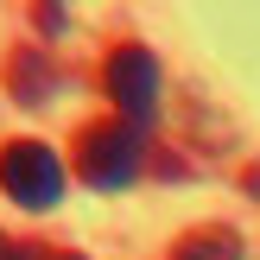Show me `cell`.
Returning a JSON list of instances; mask_svg holds the SVG:
<instances>
[{
	"instance_id": "1",
	"label": "cell",
	"mask_w": 260,
	"mask_h": 260,
	"mask_svg": "<svg viewBox=\"0 0 260 260\" xmlns=\"http://www.w3.org/2000/svg\"><path fill=\"white\" fill-rule=\"evenodd\" d=\"M70 172L83 178L89 190H127L146 172V140H140V127L114 121V114L83 121L76 140H70Z\"/></svg>"
},
{
	"instance_id": "2",
	"label": "cell",
	"mask_w": 260,
	"mask_h": 260,
	"mask_svg": "<svg viewBox=\"0 0 260 260\" xmlns=\"http://www.w3.org/2000/svg\"><path fill=\"white\" fill-rule=\"evenodd\" d=\"M159 89H165L159 57H152L140 38H121V45L102 57V95H108L114 121H127V127L146 134V127L159 121Z\"/></svg>"
},
{
	"instance_id": "3",
	"label": "cell",
	"mask_w": 260,
	"mask_h": 260,
	"mask_svg": "<svg viewBox=\"0 0 260 260\" xmlns=\"http://www.w3.org/2000/svg\"><path fill=\"white\" fill-rule=\"evenodd\" d=\"M70 184V165L57 159V146L45 140H7L0 146V190H7L19 210H51Z\"/></svg>"
},
{
	"instance_id": "4",
	"label": "cell",
	"mask_w": 260,
	"mask_h": 260,
	"mask_svg": "<svg viewBox=\"0 0 260 260\" xmlns=\"http://www.w3.org/2000/svg\"><path fill=\"white\" fill-rule=\"evenodd\" d=\"M51 89H57V63H51V51L13 45L7 51V95L19 102V108H45Z\"/></svg>"
},
{
	"instance_id": "5",
	"label": "cell",
	"mask_w": 260,
	"mask_h": 260,
	"mask_svg": "<svg viewBox=\"0 0 260 260\" xmlns=\"http://www.w3.org/2000/svg\"><path fill=\"white\" fill-rule=\"evenodd\" d=\"M165 260H241V235L229 222H197V229H184L172 241Z\"/></svg>"
},
{
	"instance_id": "6",
	"label": "cell",
	"mask_w": 260,
	"mask_h": 260,
	"mask_svg": "<svg viewBox=\"0 0 260 260\" xmlns=\"http://www.w3.org/2000/svg\"><path fill=\"white\" fill-rule=\"evenodd\" d=\"M7 260H89L76 248H51V241H7Z\"/></svg>"
},
{
	"instance_id": "7",
	"label": "cell",
	"mask_w": 260,
	"mask_h": 260,
	"mask_svg": "<svg viewBox=\"0 0 260 260\" xmlns=\"http://www.w3.org/2000/svg\"><path fill=\"white\" fill-rule=\"evenodd\" d=\"M32 19H38V32H63V7H51V0L32 7Z\"/></svg>"
},
{
	"instance_id": "8",
	"label": "cell",
	"mask_w": 260,
	"mask_h": 260,
	"mask_svg": "<svg viewBox=\"0 0 260 260\" xmlns=\"http://www.w3.org/2000/svg\"><path fill=\"white\" fill-rule=\"evenodd\" d=\"M0 260H7V235H0Z\"/></svg>"
}]
</instances>
